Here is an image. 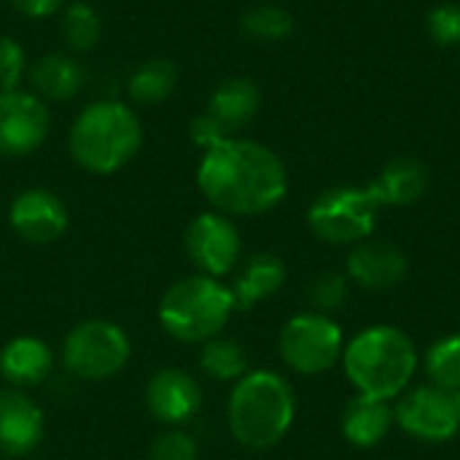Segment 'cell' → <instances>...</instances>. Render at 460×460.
Returning a JSON list of instances; mask_svg holds the SVG:
<instances>
[{"label": "cell", "mask_w": 460, "mask_h": 460, "mask_svg": "<svg viewBox=\"0 0 460 460\" xmlns=\"http://www.w3.org/2000/svg\"><path fill=\"white\" fill-rule=\"evenodd\" d=\"M197 183L208 202L221 213L259 216L283 202L288 191V175L280 156L245 137H226L205 151Z\"/></svg>", "instance_id": "6da1fadb"}, {"label": "cell", "mask_w": 460, "mask_h": 460, "mask_svg": "<svg viewBox=\"0 0 460 460\" xmlns=\"http://www.w3.org/2000/svg\"><path fill=\"white\" fill-rule=\"evenodd\" d=\"M418 361V348L407 332L388 323L361 329L342 350V369L356 394L385 402L410 388Z\"/></svg>", "instance_id": "7a4b0ae2"}, {"label": "cell", "mask_w": 460, "mask_h": 460, "mask_svg": "<svg viewBox=\"0 0 460 460\" xmlns=\"http://www.w3.org/2000/svg\"><path fill=\"white\" fill-rule=\"evenodd\" d=\"M226 415L237 445L248 450H270L291 431L296 396L283 375L272 369H256L237 380Z\"/></svg>", "instance_id": "3957f363"}, {"label": "cell", "mask_w": 460, "mask_h": 460, "mask_svg": "<svg viewBox=\"0 0 460 460\" xmlns=\"http://www.w3.org/2000/svg\"><path fill=\"white\" fill-rule=\"evenodd\" d=\"M140 140L143 129L137 116L116 100L89 105L70 129L73 159L97 175L121 170L137 154Z\"/></svg>", "instance_id": "277c9868"}, {"label": "cell", "mask_w": 460, "mask_h": 460, "mask_svg": "<svg viewBox=\"0 0 460 460\" xmlns=\"http://www.w3.org/2000/svg\"><path fill=\"white\" fill-rule=\"evenodd\" d=\"M232 288L210 275H194L172 283L159 305V323L181 342L213 340L234 313Z\"/></svg>", "instance_id": "5b68a950"}, {"label": "cell", "mask_w": 460, "mask_h": 460, "mask_svg": "<svg viewBox=\"0 0 460 460\" xmlns=\"http://www.w3.org/2000/svg\"><path fill=\"white\" fill-rule=\"evenodd\" d=\"M380 205L369 189L337 186L323 191L307 210L313 234L329 245H356L372 237Z\"/></svg>", "instance_id": "8992f818"}, {"label": "cell", "mask_w": 460, "mask_h": 460, "mask_svg": "<svg viewBox=\"0 0 460 460\" xmlns=\"http://www.w3.org/2000/svg\"><path fill=\"white\" fill-rule=\"evenodd\" d=\"M280 358L299 375H323L342 361V326L323 313H299L280 329Z\"/></svg>", "instance_id": "52a82bcc"}, {"label": "cell", "mask_w": 460, "mask_h": 460, "mask_svg": "<svg viewBox=\"0 0 460 460\" xmlns=\"http://www.w3.org/2000/svg\"><path fill=\"white\" fill-rule=\"evenodd\" d=\"M129 340L121 326L108 321H84L78 323L65 345L62 358L65 367L81 380H105L124 369L129 361Z\"/></svg>", "instance_id": "ba28073f"}, {"label": "cell", "mask_w": 460, "mask_h": 460, "mask_svg": "<svg viewBox=\"0 0 460 460\" xmlns=\"http://www.w3.org/2000/svg\"><path fill=\"white\" fill-rule=\"evenodd\" d=\"M396 426L420 442H450L460 431V394L437 388L431 383L407 388L394 407Z\"/></svg>", "instance_id": "9c48e42d"}, {"label": "cell", "mask_w": 460, "mask_h": 460, "mask_svg": "<svg viewBox=\"0 0 460 460\" xmlns=\"http://www.w3.org/2000/svg\"><path fill=\"white\" fill-rule=\"evenodd\" d=\"M49 135V111L38 94L0 92V156L32 154Z\"/></svg>", "instance_id": "30bf717a"}, {"label": "cell", "mask_w": 460, "mask_h": 460, "mask_svg": "<svg viewBox=\"0 0 460 460\" xmlns=\"http://www.w3.org/2000/svg\"><path fill=\"white\" fill-rule=\"evenodd\" d=\"M240 245L237 226L221 213H202L186 229V253L210 278L232 272L240 259Z\"/></svg>", "instance_id": "8fae6325"}, {"label": "cell", "mask_w": 460, "mask_h": 460, "mask_svg": "<svg viewBox=\"0 0 460 460\" xmlns=\"http://www.w3.org/2000/svg\"><path fill=\"white\" fill-rule=\"evenodd\" d=\"M410 261L404 251L391 240L356 243L345 259V275L350 286L361 291H391L407 278Z\"/></svg>", "instance_id": "7c38bea8"}, {"label": "cell", "mask_w": 460, "mask_h": 460, "mask_svg": "<svg viewBox=\"0 0 460 460\" xmlns=\"http://www.w3.org/2000/svg\"><path fill=\"white\" fill-rule=\"evenodd\" d=\"M8 221L22 240L46 245L65 234L67 210L57 194H51L46 189H27L11 202Z\"/></svg>", "instance_id": "4fadbf2b"}, {"label": "cell", "mask_w": 460, "mask_h": 460, "mask_svg": "<svg viewBox=\"0 0 460 460\" xmlns=\"http://www.w3.org/2000/svg\"><path fill=\"white\" fill-rule=\"evenodd\" d=\"M148 410L162 423H186L197 415L202 404V394L197 380L183 369H162L151 377L146 388Z\"/></svg>", "instance_id": "5bb4252c"}, {"label": "cell", "mask_w": 460, "mask_h": 460, "mask_svg": "<svg viewBox=\"0 0 460 460\" xmlns=\"http://www.w3.org/2000/svg\"><path fill=\"white\" fill-rule=\"evenodd\" d=\"M43 439V412L40 407L16 394L0 391V453L27 456Z\"/></svg>", "instance_id": "9a60e30c"}, {"label": "cell", "mask_w": 460, "mask_h": 460, "mask_svg": "<svg viewBox=\"0 0 460 460\" xmlns=\"http://www.w3.org/2000/svg\"><path fill=\"white\" fill-rule=\"evenodd\" d=\"M429 183V167L420 159L396 156L377 172V178L367 189L380 208H407L426 197Z\"/></svg>", "instance_id": "2e32d148"}, {"label": "cell", "mask_w": 460, "mask_h": 460, "mask_svg": "<svg viewBox=\"0 0 460 460\" xmlns=\"http://www.w3.org/2000/svg\"><path fill=\"white\" fill-rule=\"evenodd\" d=\"M396 426V412L394 404L385 399H372V396H353L342 412V434L353 447L369 450L385 442L391 429Z\"/></svg>", "instance_id": "e0dca14e"}, {"label": "cell", "mask_w": 460, "mask_h": 460, "mask_svg": "<svg viewBox=\"0 0 460 460\" xmlns=\"http://www.w3.org/2000/svg\"><path fill=\"white\" fill-rule=\"evenodd\" d=\"M259 105H261V92L251 78H226L210 94V105L205 113H210L232 135L259 113Z\"/></svg>", "instance_id": "ac0fdd59"}, {"label": "cell", "mask_w": 460, "mask_h": 460, "mask_svg": "<svg viewBox=\"0 0 460 460\" xmlns=\"http://www.w3.org/2000/svg\"><path fill=\"white\" fill-rule=\"evenodd\" d=\"M51 372V350L38 337H16L0 350V375L13 385H38Z\"/></svg>", "instance_id": "d6986e66"}, {"label": "cell", "mask_w": 460, "mask_h": 460, "mask_svg": "<svg viewBox=\"0 0 460 460\" xmlns=\"http://www.w3.org/2000/svg\"><path fill=\"white\" fill-rule=\"evenodd\" d=\"M286 283V264L272 256V253H256L248 259L245 270L240 272L232 294H234V305L248 310L270 296H275Z\"/></svg>", "instance_id": "ffe728a7"}, {"label": "cell", "mask_w": 460, "mask_h": 460, "mask_svg": "<svg viewBox=\"0 0 460 460\" xmlns=\"http://www.w3.org/2000/svg\"><path fill=\"white\" fill-rule=\"evenodd\" d=\"M86 81V70L78 59L67 54H49L35 62L32 67V84L35 89L49 100H70L81 92Z\"/></svg>", "instance_id": "44dd1931"}, {"label": "cell", "mask_w": 460, "mask_h": 460, "mask_svg": "<svg viewBox=\"0 0 460 460\" xmlns=\"http://www.w3.org/2000/svg\"><path fill=\"white\" fill-rule=\"evenodd\" d=\"M175 81H178V73H175L172 62L148 59L132 73L129 97L135 102H143V105H156V102L170 97V92L175 89Z\"/></svg>", "instance_id": "7402d4cb"}, {"label": "cell", "mask_w": 460, "mask_h": 460, "mask_svg": "<svg viewBox=\"0 0 460 460\" xmlns=\"http://www.w3.org/2000/svg\"><path fill=\"white\" fill-rule=\"evenodd\" d=\"M199 364L208 377L221 380V383H237L240 377L248 375L245 348L234 340H218V337L208 340Z\"/></svg>", "instance_id": "603a6c76"}, {"label": "cell", "mask_w": 460, "mask_h": 460, "mask_svg": "<svg viewBox=\"0 0 460 460\" xmlns=\"http://www.w3.org/2000/svg\"><path fill=\"white\" fill-rule=\"evenodd\" d=\"M423 369L431 385L460 394V334L437 340L426 350Z\"/></svg>", "instance_id": "cb8c5ba5"}, {"label": "cell", "mask_w": 460, "mask_h": 460, "mask_svg": "<svg viewBox=\"0 0 460 460\" xmlns=\"http://www.w3.org/2000/svg\"><path fill=\"white\" fill-rule=\"evenodd\" d=\"M243 32L256 40H283L294 32V16L275 3H261L243 16Z\"/></svg>", "instance_id": "d4e9b609"}, {"label": "cell", "mask_w": 460, "mask_h": 460, "mask_svg": "<svg viewBox=\"0 0 460 460\" xmlns=\"http://www.w3.org/2000/svg\"><path fill=\"white\" fill-rule=\"evenodd\" d=\"M100 32H102V24H100V16L92 5L86 3H73L65 8L62 13V35L67 40L70 49L75 51H89L97 46L100 40Z\"/></svg>", "instance_id": "484cf974"}, {"label": "cell", "mask_w": 460, "mask_h": 460, "mask_svg": "<svg viewBox=\"0 0 460 460\" xmlns=\"http://www.w3.org/2000/svg\"><path fill=\"white\" fill-rule=\"evenodd\" d=\"M350 296V280L345 272H321L310 286H307V299L313 313L332 315L345 307Z\"/></svg>", "instance_id": "4316f807"}, {"label": "cell", "mask_w": 460, "mask_h": 460, "mask_svg": "<svg viewBox=\"0 0 460 460\" xmlns=\"http://www.w3.org/2000/svg\"><path fill=\"white\" fill-rule=\"evenodd\" d=\"M426 30L439 46H460V3H442L429 11Z\"/></svg>", "instance_id": "83f0119b"}, {"label": "cell", "mask_w": 460, "mask_h": 460, "mask_svg": "<svg viewBox=\"0 0 460 460\" xmlns=\"http://www.w3.org/2000/svg\"><path fill=\"white\" fill-rule=\"evenodd\" d=\"M197 442L183 431H167L156 437L148 450V460H197Z\"/></svg>", "instance_id": "f1b7e54d"}, {"label": "cell", "mask_w": 460, "mask_h": 460, "mask_svg": "<svg viewBox=\"0 0 460 460\" xmlns=\"http://www.w3.org/2000/svg\"><path fill=\"white\" fill-rule=\"evenodd\" d=\"M24 73V49L13 38H0V92L19 86Z\"/></svg>", "instance_id": "f546056e"}, {"label": "cell", "mask_w": 460, "mask_h": 460, "mask_svg": "<svg viewBox=\"0 0 460 460\" xmlns=\"http://www.w3.org/2000/svg\"><path fill=\"white\" fill-rule=\"evenodd\" d=\"M189 135H191V140L199 146V148H213V146H218V143H224L226 137H232L210 113H202V116H197L194 121H191V129H189Z\"/></svg>", "instance_id": "4dcf8cb0"}, {"label": "cell", "mask_w": 460, "mask_h": 460, "mask_svg": "<svg viewBox=\"0 0 460 460\" xmlns=\"http://www.w3.org/2000/svg\"><path fill=\"white\" fill-rule=\"evenodd\" d=\"M11 3L19 13H24L30 19H40V16L57 13L65 0H11Z\"/></svg>", "instance_id": "1f68e13d"}]
</instances>
